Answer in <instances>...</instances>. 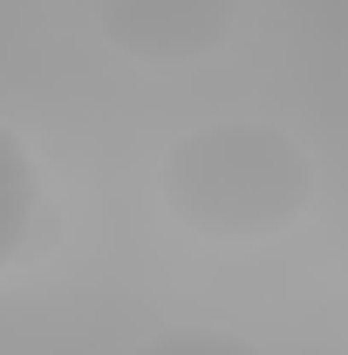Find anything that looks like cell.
Instances as JSON below:
<instances>
[{
    "mask_svg": "<svg viewBox=\"0 0 348 355\" xmlns=\"http://www.w3.org/2000/svg\"><path fill=\"white\" fill-rule=\"evenodd\" d=\"M35 205H42V171H35L28 144L0 123V266L28 246V232H35Z\"/></svg>",
    "mask_w": 348,
    "mask_h": 355,
    "instance_id": "cell-3",
    "label": "cell"
},
{
    "mask_svg": "<svg viewBox=\"0 0 348 355\" xmlns=\"http://www.w3.org/2000/svg\"><path fill=\"white\" fill-rule=\"evenodd\" d=\"M157 191L198 239H273L314 205V157L280 123H198L164 150Z\"/></svg>",
    "mask_w": 348,
    "mask_h": 355,
    "instance_id": "cell-1",
    "label": "cell"
},
{
    "mask_svg": "<svg viewBox=\"0 0 348 355\" xmlns=\"http://www.w3.org/2000/svg\"><path fill=\"white\" fill-rule=\"evenodd\" d=\"M239 0H96V35L143 69H191L232 42Z\"/></svg>",
    "mask_w": 348,
    "mask_h": 355,
    "instance_id": "cell-2",
    "label": "cell"
},
{
    "mask_svg": "<svg viewBox=\"0 0 348 355\" xmlns=\"http://www.w3.org/2000/svg\"><path fill=\"white\" fill-rule=\"evenodd\" d=\"M137 355H260V349L225 335V328H157Z\"/></svg>",
    "mask_w": 348,
    "mask_h": 355,
    "instance_id": "cell-4",
    "label": "cell"
}]
</instances>
